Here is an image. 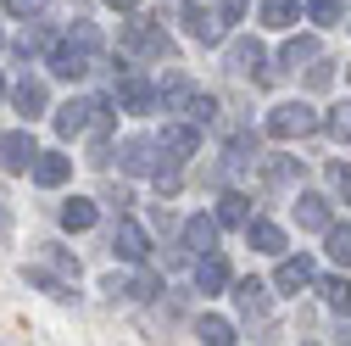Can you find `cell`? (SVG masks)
<instances>
[{"mask_svg": "<svg viewBox=\"0 0 351 346\" xmlns=\"http://www.w3.org/2000/svg\"><path fill=\"white\" fill-rule=\"evenodd\" d=\"M90 123H95V101H67L56 112V135H84Z\"/></svg>", "mask_w": 351, "mask_h": 346, "instance_id": "7", "label": "cell"}, {"mask_svg": "<svg viewBox=\"0 0 351 346\" xmlns=\"http://www.w3.org/2000/svg\"><path fill=\"white\" fill-rule=\"evenodd\" d=\"M195 285H201L206 296H212V290H223V285H229V263H223L217 251H206L201 263H195Z\"/></svg>", "mask_w": 351, "mask_h": 346, "instance_id": "9", "label": "cell"}, {"mask_svg": "<svg viewBox=\"0 0 351 346\" xmlns=\"http://www.w3.org/2000/svg\"><path fill=\"white\" fill-rule=\"evenodd\" d=\"M306 279H313V263H306V257H285L279 274H274V285H279V290H301Z\"/></svg>", "mask_w": 351, "mask_h": 346, "instance_id": "15", "label": "cell"}, {"mask_svg": "<svg viewBox=\"0 0 351 346\" xmlns=\"http://www.w3.org/2000/svg\"><path fill=\"white\" fill-rule=\"evenodd\" d=\"M229 67H234L240 78L274 84V67H268V56H262V45H256V39H234V45H229Z\"/></svg>", "mask_w": 351, "mask_h": 346, "instance_id": "2", "label": "cell"}, {"mask_svg": "<svg viewBox=\"0 0 351 346\" xmlns=\"http://www.w3.org/2000/svg\"><path fill=\"white\" fill-rule=\"evenodd\" d=\"M313 56H318V39H306V34L285 45V67H295V62H313Z\"/></svg>", "mask_w": 351, "mask_h": 346, "instance_id": "27", "label": "cell"}, {"mask_svg": "<svg viewBox=\"0 0 351 346\" xmlns=\"http://www.w3.org/2000/svg\"><path fill=\"white\" fill-rule=\"evenodd\" d=\"M112 251H117V257H128V263H145L151 240H145V229H140V224H117V235H112Z\"/></svg>", "mask_w": 351, "mask_h": 346, "instance_id": "5", "label": "cell"}, {"mask_svg": "<svg viewBox=\"0 0 351 346\" xmlns=\"http://www.w3.org/2000/svg\"><path fill=\"white\" fill-rule=\"evenodd\" d=\"M240 12H245V0H223V23H234Z\"/></svg>", "mask_w": 351, "mask_h": 346, "instance_id": "34", "label": "cell"}, {"mask_svg": "<svg viewBox=\"0 0 351 346\" xmlns=\"http://www.w3.org/2000/svg\"><path fill=\"white\" fill-rule=\"evenodd\" d=\"M0 90H6V78H0Z\"/></svg>", "mask_w": 351, "mask_h": 346, "instance_id": "37", "label": "cell"}, {"mask_svg": "<svg viewBox=\"0 0 351 346\" xmlns=\"http://www.w3.org/2000/svg\"><path fill=\"white\" fill-rule=\"evenodd\" d=\"M184 28L201 39V45H217V39H223V23L206 17V6H184Z\"/></svg>", "mask_w": 351, "mask_h": 346, "instance_id": "11", "label": "cell"}, {"mask_svg": "<svg viewBox=\"0 0 351 346\" xmlns=\"http://www.w3.org/2000/svg\"><path fill=\"white\" fill-rule=\"evenodd\" d=\"M184 246H190V251H212V246H217V224L190 218V224H184Z\"/></svg>", "mask_w": 351, "mask_h": 346, "instance_id": "19", "label": "cell"}, {"mask_svg": "<svg viewBox=\"0 0 351 346\" xmlns=\"http://www.w3.org/2000/svg\"><path fill=\"white\" fill-rule=\"evenodd\" d=\"M117 101H123L128 112H151V106H156V95H151V84H140V78H123V90H117Z\"/></svg>", "mask_w": 351, "mask_h": 346, "instance_id": "17", "label": "cell"}, {"mask_svg": "<svg viewBox=\"0 0 351 346\" xmlns=\"http://www.w3.org/2000/svg\"><path fill=\"white\" fill-rule=\"evenodd\" d=\"M324 235H329V240H324L329 257H335L340 268H351V229H324Z\"/></svg>", "mask_w": 351, "mask_h": 346, "instance_id": "26", "label": "cell"}, {"mask_svg": "<svg viewBox=\"0 0 351 346\" xmlns=\"http://www.w3.org/2000/svg\"><path fill=\"white\" fill-rule=\"evenodd\" d=\"M324 128H329V135H335V140H351V101H346V106H335Z\"/></svg>", "mask_w": 351, "mask_h": 346, "instance_id": "28", "label": "cell"}, {"mask_svg": "<svg viewBox=\"0 0 351 346\" xmlns=\"http://www.w3.org/2000/svg\"><path fill=\"white\" fill-rule=\"evenodd\" d=\"M62 224H67V229H95V201H78V196H73V201L62 207Z\"/></svg>", "mask_w": 351, "mask_h": 346, "instance_id": "21", "label": "cell"}, {"mask_svg": "<svg viewBox=\"0 0 351 346\" xmlns=\"http://www.w3.org/2000/svg\"><path fill=\"white\" fill-rule=\"evenodd\" d=\"M34 135L28 128H12V135H0V173H28L34 168Z\"/></svg>", "mask_w": 351, "mask_h": 346, "instance_id": "3", "label": "cell"}, {"mask_svg": "<svg viewBox=\"0 0 351 346\" xmlns=\"http://www.w3.org/2000/svg\"><path fill=\"white\" fill-rule=\"evenodd\" d=\"M245 240H251L256 251H268V257H279V251H285V229H279V224H268V218L245 224Z\"/></svg>", "mask_w": 351, "mask_h": 346, "instance_id": "12", "label": "cell"}, {"mask_svg": "<svg viewBox=\"0 0 351 346\" xmlns=\"http://www.w3.org/2000/svg\"><path fill=\"white\" fill-rule=\"evenodd\" d=\"M329 185H335V190L351 201V162H335V168H329Z\"/></svg>", "mask_w": 351, "mask_h": 346, "instance_id": "31", "label": "cell"}, {"mask_svg": "<svg viewBox=\"0 0 351 346\" xmlns=\"http://www.w3.org/2000/svg\"><path fill=\"white\" fill-rule=\"evenodd\" d=\"M217 224L245 229V224H251V201H245V196H223V201H217Z\"/></svg>", "mask_w": 351, "mask_h": 346, "instance_id": "18", "label": "cell"}, {"mask_svg": "<svg viewBox=\"0 0 351 346\" xmlns=\"http://www.w3.org/2000/svg\"><path fill=\"white\" fill-rule=\"evenodd\" d=\"M39 51H51V34H45V28H23V39L12 45V56L28 62V56H39Z\"/></svg>", "mask_w": 351, "mask_h": 346, "instance_id": "22", "label": "cell"}, {"mask_svg": "<svg viewBox=\"0 0 351 346\" xmlns=\"http://www.w3.org/2000/svg\"><path fill=\"white\" fill-rule=\"evenodd\" d=\"M313 128H318V112L306 101H285V106L268 112V135L274 140H301V135H313Z\"/></svg>", "mask_w": 351, "mask_h": 346, "instance_id": "1", "label": "cell"}, {"mask_svg": "<svg viewBox=\"0 0 351 346\" xmlns=\"http://www.w3.org/2000/svg\"><path fill=\"white\" fill-rule=\"evenodd\" d=\"M306 17H313V23H324V28H329V23L340 17V0H306Z\"/></svg>", "mask_w": 351, "mask_h": 346, "instance_id": "29", "label": "cell"}, {"mask_svg": "<svg viewBox=\"0 0 351 346\" xmlns=\"http://www.w3.org/2000/svg\"><path fill=\"white\" fill-rule=\"evenodd\" d=\"M262 173H268L274 185H290V179H301V173H306V162H301V157H268V168H262Z\"/></svg>", "mask_w": 351, "mask_h": 346, "instance_id": "20", "label": "cell"}, {"mask_svg": "<svg viewBox=\"0 0 351 346\" xmlns=\"http://www.w3.org/2000/svg\"><path fill=\"white\" fill-rule=\"evenodd\" d=\"M262 23L268 28H290L295 23V0H262Z\"/></svg>", "mask_w": 351, "mask_h": 346, "instance_id": "24", "label": "cell"}, {"mask_svg": "<svg viewBox=\"0 0 351 346\" xmlns=\"http://www.w3.org/2000/svg\"><path fill=\"white\" fill-rule=\"evenodd\" d=\"M295 224L301 229H329V201L324 196H301L295 201Z\"/></svg>", "mask_w": 351, "mask_h": 346, "instance_id": "14", "label": "cell"}, {"mask_svg": "<svg viewBox=\"0 0 351 346\" xmlns=\"http://www.w3.org/2000/svg\"><path fill=\"white\" fill-rule=\"evenodd\" d=\"M73 45H78V51H95V45H101L95 23H73Z\"/></svg>", "mask_w": 351, "mask_h": 346, "instance_id": "30", "label": "cell"}, {"mask_svg": "<svg viewBox=\"0 0 351 346\" xmlns=\"http://www.w3.org/2000/svg\"><path fill=\"white\" fill-rule=\"evenodd\" d=\"M67 173H73V157H62V151H39L34 157V185L56 190V185H67Z\"/></svg>", "mask_w": 351, "mask_h": 346, "instance_id": "4", "label": "cell"}, {"mask_svg": "<svg viewBox=\"0 0 351 346\" xmlns=\"http://www.w3.org/2000/svg\"><path fill=\"white\" fill-rule=\"evenodd\" d=\"M306 84H313V90H329V62H318L313 73H306Z\"/></svg>", "mask_w": 351, "mask_h": 346, "instance_id": "33", "label": "cell"}, {"mask_svg": "<svg viewBox=\"0 0 351 346\" xmlns=\"http://www.w3.org/2000/svg\"><path fill=\"white\" fill-rule=\"evenodd\" d=\"M39 6H45V0H6V12H12V17H34Z\"/></svg>", "mask_w": 351, "mask_h": 346, "instance_id": "32", "label": "cell"}, {"mask_svg": "<svg viewBox=\"0 0 351 346\" xmlns=\"http://www.w3.org/2000/svg\"><path fill=\"white\" fill-rule=\"evenodd\" d=\"M106 6H123V12H128V6H140V0H106Z\"/></svg>", "mask_w": 351, "mask_h": 346, "instance_id": "36", "label": "cell"}, {"mask_svg": "<svg viewBox=\"0 0 351 346\" xmlns=\"http://www.w3.org/2000/svg\"><path fill=\"white\" fill-rule=\"evenodd\" d=\"M195 146H201V135H195V123H190V128H162V151H167L173 162H184V157H195Z\"/></svg>", "mask_w": 351, "mask_h": 346, "instance_id": "13", "label": "cell"}, {"mask_svg": "<svg viewBox=\"0 0 351 346\" xmlns=\"http://www.w3.org/2000/svg\"><path fill=\"white\" fill-rule=\"evenodd\" d=\"M6 235H12V212L0 207V240H6Z\"/></svg>", "mask_w": 351, "mask_h": 346, "instance_id": "35", "label": "cell"}, {"mask_svg": "<svg viewBox=\"0 0 351 346\" xmlns=\"http://www.w3.org/2000/svg\"><path fill=\"white\" fill-rule=\"evenodd\" d=\"M51 73H56V78H84V73H90V62H84L78 45H62V51L51 56Z\"/></svg>", "mask_w": 351, "mask_h": 346, "instance_id": "16", "label": "cell"}, {"mask_svg": "<svg viewBox=\"0 0 351 346\" xmlns=\"http://www.w3.org/2000/svg\"><path fill=\"white\" fill-rule=\"evenodd\" d=\"M12 106H17V112H23L28 123H34L39 112H45V84H39V78H23L17 90H12Z\"/></svg>", "mask_w": 351, "mask_h": 346, "instance_id": "8", "label": "cell"}, {"mask_svg": "<svg viewBox=\"0 0 351 346\" xmlns=\"http://www.w3.org/2000/svg\"><path fill=\"white\" fill-rule=\"evenodd\" d=\"M117 157H123V173H151V168H156V146L140 140V135H134V140H123Z\"/></svg>", "mask_w": 351, "mask_h": 346, "instance_id": "6", "label": "cell"}, {"mask_svg": "<svg viewBox=\"0 0 351 346\" xmlns=\"http://www.w3.org/2000/svg\"><path fill=\"white\" fill-rule=\"evenodd\" d=\"M318 290H324V301H329V308H340V313H346V308H351V285H346V279H340V274H329V279H324V285H318Z\"/></svg>", "mask_w": 351, "mask_h": 346, "instance_id": "25", "label": "cell"}, {"mask_svg": "<svg viewBox=\"0 0 351 346\" xmlns=\"http://www.w3.org/2000/svg\"><path fill=\"white\" fill-rule=\"evenodd\" d=\"M234 301H240L245 319H262V313H268V285H262V279H240L234 285Z\"/></svg>", "mask_w": 351, "mask_h": 346, "instance_id": "10", "label": "cell"}, {"mask_svg": "<svg viewBox=\"0 0 351 346\" xmlns=\"http://www.w3.org/2000/svg\"><path fill=\"white\" fill-rule=\"evenodd\" d=\"M195 335H201L206 346H229V341H234V324H229V319H201Z\"/></svg>", "mask_w": 351, "mask_h": 346, "instance_id": "23", "label": "cell"}]
</instances>
